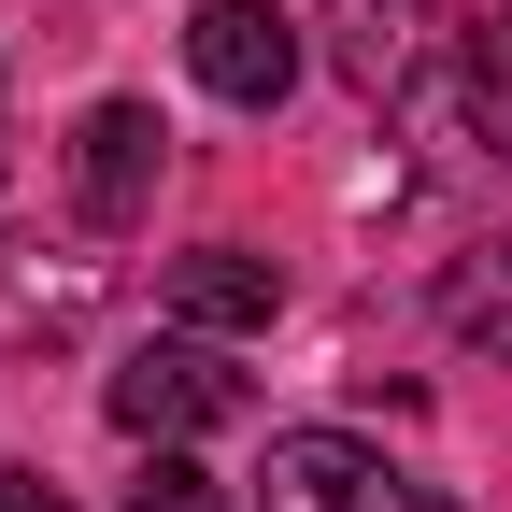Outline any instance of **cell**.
Listing matches in <instances>:
<instances>
[{"label": "cell", "instance_id": "cell-1", "mask_svg": "<svg viewBox=\"0 0 512 512\" xmlns=\"http://www.w3.org/2000/svg\"><path fill=\"white\" fill-rule=\"evenodd\" d=\"M256 498H271V512H456L441 484L384 470L370 441H342V427H285V441H271V470H256Z\"/></svg>", "mask_w": 512, "mask_h": 512}, {"label": "cell", "instance_id": "cell-2", "mask_svg": "<svg viewBox=\"0 0 512 512\" xmlns=\"http://www.w3.org/2000/svg\"><path fill=\"white\" fill-rule=\"evenodd\" d=\"M185 72H200L228 114H271L299 86V29L271 15V0H200V29H185Z\"/></svg>", "mask_w": 512, "mask_h": 512}, {"label": "cell", "instance_id": "cell-3", "mask_svg": "<svg viewBox=\"0 0 512 512\" xmlns=\"http://www.w3.org/2000/svg\"><path fill=\"white\" fill-rule=\"evenodd\" d=\"M228 413H242V370H214L200 342H143V356L114 370V427L128 441H200Z\"/></svg>", "mask_w": 512, "mask_h": 512}, {"label": "cell", "instance_id": "cell-4", "mask_svg": "<svg viewBox=\"0 0 512 512\" xmlns=\"http://www.w3.org/2000/svg\"><path fill=\"white\" fill-rule=\"evenodd\" d=\"M157 143H171V128H157L143 100H100V114L72 128V200H86V228H143V214H157Z\"/></svg>", "mask_w": 512, "mask_h": 512}, {"label": "cell", "instance_id": "cell-5", "mask_svg": "<svg viewBox=\"0 0 512 512\" xmlns=\"http://www.w3.org/2000/svg\"><path fill=\"white\" fill-rule=\"evenodd\" d=\"M171 313H185V328H271V313H285V271L242 256V242H185L171 256Z\"/></svg>", "mask_w": 512, "mask_h": 512}, {"label": "cell", "instance_id": "cell-6", "mask_svg": "<svg viewBox=\"0 0 512 512\" xmlns=\"http://www.w3.org/2000/svg\"><path fill=\"white\" fill-rule=\"evenodd\" d=\"M456 342H484V356L512 370V242H484L470 271H456Z\"/></svg>", "mask_w": 512, "mask_h": 512}, {"label": "cell", "instance_id": "cell-7", "mask_svg": "<svg viewBox=\"0 0 512 512\" xmlns=\"http://www.w3.org/2000/svg\"><path fill=\"white\" fill-rule=\"evenodd\" d=\"M128 512H228V498H214V470H185L171 441H157V456H143V484H128Z\"/></svg>", "mask_w": 512, "mask_h": 512}, {"label": "cell", "instance_id": "cell-8", "mask_svg": "<svg viewBox=\"0 0 512 512\" xmlns=\"http://www.w3.org/2000/svg\"><path fill=\"white\" fill-rule=\"evenodd\" d=\"M0 512H72V498H57L43 470H0Z\"/></svg>", "mask_w": 512, "mask_h": 512}]
</instances>
